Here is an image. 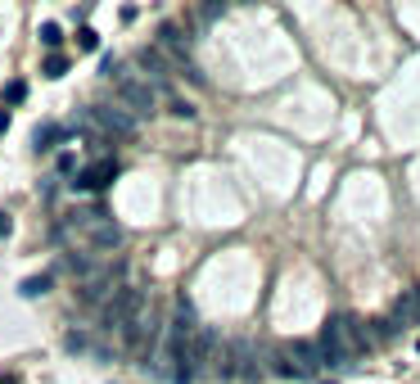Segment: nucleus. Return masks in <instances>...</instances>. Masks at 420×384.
Instances as JSON below:
<instances>
[{"mask_svg":"<svg viewBox=\"0 0 420 384\" xmlns=\"http://www.w3.org/2000/svg\"><path fill=\"white\" fill-rule=\"evenodd\" d=\"M114 177H118V158H109V154H104V158H95L91 168H82L72 185H77V190H104V185L114 181Z\"/></svg>","mask_w":420,"mask_h":384,"instance_id":"0eeeda50","label":"nucleus"},{"mask_svg":"<svg viewBox=\"0 0 420 384\" xmlns=\"http://www.w3.org/2000/svg\"><path fill=\"white\" fill-rule=\"evenodd\" d=\"M32 141H36V150H55V145L59 141H64V127H55V122H45V127H36V136H32Z\"/></svg>","mask_w":420,"mask_h":384,"instance_id":"1a4fd4ad","label":"nucleus"},{"mask_svg":"<svg viewBox=\"0 0 420 384\" xmlns=\"http://www.w3.org/2000/svg\"><path fill=\"white\" fill-rule=\"evenodd\" d=\"M77 50H100V32H95V28H82V32H77Z\"/></svg>","mask_w":420,"mask_h":384,"instance_id":"ddd939ff","label":"nucleus"},{"mask_svg":"<svg viewBox=\"0 0 420 384\" xmlns=\"http://www.w3.org/2000/svg\"><path fill=\"white\" fill-rule=\"evenodd\" d=\"M64 72H68V59H64V55H50V59L41 64V77H64Z\"/></svg>","mask_w":420,"mask_h":384,"instance_id":"f8f14e48","label":"nucleus"},{"mask_svg":"<svg viewBox=\"0 0 420 384\" xmlns=\"http://www.w3.org/2000/svg\"><path fill=\"white\" fill-rule=\"evenodd\" d=\"M0 131H9V114H5V109H0Z\"/></svg>","mask_w":420,"mask_h":384,"instance_id":"f3484780","label":"nucleus"},{"mask_svg":"<svg viewBox=\"0 0 420 384\" xmlns=\"http://www.w3.org/2000/svg\"><path fill=\"white\" fill-rule=\"evenodd\" d=\"M36 36H41L45 50H59V45H64V28H59V23H41V32H36Z\"/></svg>","mask_w":420,"mask_h":384,"instance_id":"9b49d317","label":"nucleus"},{"mask_svg":"<svg viewBox=\"0 0 420 384\" xmlns=\"http://www.w3.org/2000/svg\"><path fill=\"white\" fill-rule=\"evenodd\" d=\"M109 82H114V95L122 100V109H127L131 118H145V114H154V109H158V91L140 77V72H131V68L118 64V72Z\"/></svg>","mask_w":420,"mask_h":384,"instance_id":"7ed1b4c3","label":"nucleus"},{"mask_svg":"<svg viewBox=\"0 0 420 384\" xmlns=\"http://www.w3.org/2000/svg\"><path fill=\"white\" fill-rule=\"evenodd\" d=\"M321 357H326V366L330 371H343V366H353L357 357H362L370 349V334L362 321H353V317H330L326 326H321Z\"/></svg>","mask_w":420,"mask_h":384,"instance_id":"f03ea898","label":"nucleus"},{"mask_svg":"<svg viewBox=\"0 0 420 384\" xmlns=\"http://www.w3.org/2000/svg\"><path fill=\"white\" fill-rule=\"evenodd\" d=\"M393 326H420V285H411V290H402L398 294V303H393V312H389Z\"/></svg>","mask_w":420,"mask_h":384,"instance_id":"6e6552de","label":"nucleus"},{"mask_svg":"<svg viewBox=\"0 0 420 384\" xmlns=\"http://www.w3.org/2000/svg\"><path fill=\"white\" fill-rule=\"evenodd\" d=\"M45 290H50V276H45V271H41V276H28V280L18 285V294H23V299H41Z\"/></svg>","mask_w":420,"mask_h":384,"instance_id":"9d476101","label":"nucleus"},{"mask_svg":"<svg viewBox=\"0 0 420 384\" xmlns=\"http://www.w3.org/2000/svg\"><path fill=\"white\" fill-rule=\"evenodd\" d=\"M280 357H285V366H289V380H316L321 371H326V357H321L316 339H294V344L280 349Z\"/></svg>","mask_w":420,"mask_h":384,"instance_id":"20e7f679","label":"nucleus"},{"mask_svg":"<svg viewBox=\"0 0 420 384\" xmlns=\"http://www.w3.org/2000/svg\"><path fill=\"white\" fill-rule=\"evenodd\" d=\"M91 114H95V122H100V131L109 141H114V136H136V118L122 104H95Z\"/></svg>","mask_w":420,"mask_h":384,"instance_id":"423d86ee","label":"nucleus"},{"mask_svg":"<svg viewBox=\"0 0 420 384\" xmlns=\"http://www.w3.org/2000/svg\"><path fill=\"white\" fill-rule=\"evenodd\" d=\"M136 72H140V77L150 82L154 91H158V86H167V82H172V64H167V59L154 50V45H140V50H136Z\"/></svg>","mask_w":420,"mask_h":384,"instance_id":"39448f33","label":"nucleus"},{"mask_svg":"<svg viewBox=\"0 0 420 384\" xmlns=\"http://www.w3.org/2000/svg\"><path fill=\"white\" fill-rule=\"evenodd\" d=\"M9 231H14V221H9V213H0V240H5Z\"/></svg>","mask_w":420,"mask_h":384,"instance_id":"dca6fc26","label":"nucleus"},{"mask_svg":"<svg viewBox=\"0 0 420 384\" xmlns=\"http://www.w3.org/2000/svg\"><path fill=\"white\" fill-rule=\"evenodd\" d=\"M23 95H28V82H9V86H5V100H9V104H18Z\"/></svg>","mask_w":420,"mask_h":384,"instance_id":"4468645a","label":"nucleus"},{"mask_svg":"<svg viewBox=\"0 0 420 384\" xmlns=\"http://www.w3.org/2000/svg\"><path fill=\"white\" fill-rule=\"evenodd\" d=\"M59 235H64L68 244H82L86 253H114L122 244V226L114 217L104 213V208H77V213L64 217V226H59Z\"/></svg>","mask_w":420,"mask_h":384,"instance_id":"f257e3e1","label":"nucleus"},{"mask_svg":"<svg viewBox=\"0 0 420 384\" xmlns=\"http://www.w3.org/2000/svg\"><path fill=\"white\" fill-rule=\"evenodd\" d=\"M172 114H177V118H194V104L190 100H172Z\"/></svg>","mask_w":420,"mask_h":384,"instance_id":"2eb2a0df","label":"nucleus"}]
</instances>
